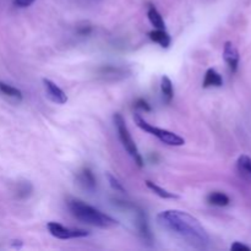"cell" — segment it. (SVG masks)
Returning a JSON list of instances; mask_svg holds the SVG:
<instances>
[{"mask_svg":"<svg viewBox=\"0 0 251 251\" xmlns=\"http://www.w3.org/2000/svg\"><path fill=\"white\" fill-rule=\"evenodd\" d=\"M157 222L163 229L168 230L195 249H206L210 244V237L200 221L185 211H163L157 215Z\"/></svg>","mask_w":251,"mask_h":251,"instance_id":"cell-1","label":"cell"},{"mask_svg":"<svg viewBox=\"0 0 251 251\" xmlns=\"http://www.w3.org/2000/svg\"><path fill=\"white\" fill-rule=\"evenodd\" d=\"M68 207L70 210L71 215L76 220L81 221L86 225L102 228V229H108V228H113L118 226L117 220L105 215V213L97 210L93 206L87 205V203L78 200V199H70L68 201Z\"/></svg>","mask_w":251,"mask_h":251,"instance_id":"cell-2","label":"cell"},{"mask_svg":"<svg viewBox=\"0 0 251 251\" xmlns=\"http://www.w3.org/2000/svg\"><path fill=\"white\" fill-rule=\"evenodd\" d=\"M113 119H114L115 127H117L118 134H119V139H120V141H122L124 149L126 150L127 153H129L130 156L135 159V162L137 163V166L144 167V159H142V156L140 154L139 150H137L136 144H135V141L132 140L131 134H130L129 129H127L126 123H125L123 115L120 114V113H115L114 117H113Z\"/></svg>","mask_w":251,"mask_h":251,"instance_id":"cell-3","label":"cell"},{"mask_svg":"<svg viewBox=\"0 0 251 251\" xmlns=\"http://www.w3.org/2000/svg\"><path fill=\"white\" fill-rule=\"evenodd\" d=\"M134 119H135V123H136V125L140 127V129H142L144 131L156 136L157 139H158L159 141L163 142V144L169 145V146H183V145L185 144V140H184L181 136L169 131V130L161 129V127H157V126H153V125L149 124V123H147L140 114H135Z\"/></svg>","mask_w":251,"mask_h":251,"instance_id":"cell-4","label":"cell"},{"mask_svg":"<svg viewBox=\"0 0 251 251\" xmlns=\"http://www.w3.org/2000/svg\"><path fill=\"white\" fill-rule=\"evenodd\" d=\"M47 227H48L49 233L56 239L66 240L74 239V238H85L90 235V233L85 229H70L56 222H49Z\"/></svg>","mask_w":251,"mask_h":251,"instance_id":"cell-5","label":"cell"},{"mask_svg":"<svg viewBox=\"0 0 251 251\" xmlns=\"http://www.w3.org/2000/svg\"><path fill=\"white\" fill-rule=\"evenodd\" d=\"M43 86L44 90H46L47 97L51 102L56 103V104H65L68 102V96H66V93L59 86H56L53 81L48 80V78H43Z\"/></svg>","mask_w":251,"mask_h":251,"instance_id":"cell-6","label":"cell"},{"mask_svg":"<svg viewBox=\"0 0 251 251\" xmlns=\"http://www.w3.org/2000/svg\"><path fill=\"white\" fill-rule=\"evenodd\" d=\"M223 59H225L226 64L228 65L229 70L233 74L237 73L238 66H239V51H238L237 47L232 43V42H226L225 48H223Z\"/></svg>","mask_w":251,"mask_h":251,"instance_id":"cell-7","label":"cell"},{"mask_svg":"<svg viewBox=\"0 0 251 251\" xmlns=\"http://www.w3.org/2000/svg\"><path fill=\"white\" fill-rule=\"evenodd\" d=\"M76 179H77L78 185L87 191H93L96 189V185H97L95 174L88 168H83L82 171L78 172Z\"/></svg>","mask_w":251,"mask_h":251,"instance_id":"cell-8","label":"cell"},{"mask_svg":"<svg viewBox=\"0 0 251 251\" xmlns=\"http://www.w3.org/2000/svg\"><path fill=\"white\" fill-rule=\"evenodd\" d=\"M136 226L137 230H139L142 239H144L145 242H152L153 237H152L151 229H150L149 226V221H147V217L146 215H145L144 211L136 210Z\"/></svg>","mask_w":251,"mask_h":251,"instance_id":"cell-9","label":"cell"},{"mask_svg":"<svg viewBox=\"0 0 251 251\" xmlns=\"http://www.w3.org/2000/svg\"><path fill=\"white\" fill-rule=\"evenodd\" d=\"M237 171L240 178L251 183V158L247 154H242L237 161Z\"/></svg>","mask_w":251,"mask_h":251,"instance_id":"cell-10","label":"cell"},{"mask_svg":"<svg viewBox=\"0 0 251 251\" xmlns=\"http://www.w3.org/2000/svg\"><path fill=\"white\" fill-rule=\"evenodd\" d=\"M149 36L151 38V41H153L154 43H158L162 48H168L172 43L171 36L164 29L154 28L153 31L150 32Z\"/></svg>","mask_w":251,"mask_h":251,"instance_id":"cell-11","label":"cell"},{"mask_svg":"<svg viewBox=\"0 0 251 251\" xmlns=\"http://www.w3.org/2000/svg\"><path fill=\"white\" fill-rule=\"evenodd\" d=\"M223 85V78L215 69H208L203 78V87H221Z\"/></svg>","mask_w":251,"mask_h":251,"instance_id":"cell-12","label":"cell"},{"mask_svg":"<svg viewBox=\"0 0 251 251\" xmlns=\"http://www.w3.org/2000/svg\"><path fill=\"white\" fill-rule=\"evenodd\" d=\"M208 203L213 206H218V207H225L228 206L230 202L229 196L226 195L225 193H221V191H213L210 195L207 196Z\"/></svg>","mask_w":251,"mask_h":251,"instance_id":"cell-13","label":"cell"},{"mask_svg":"<svg viewBox=\"0 0 251 251\" xmlns=\"http://www.w3.org/2000/svg\"><path fill=\"white\" fill-rule=\"evenodd\" d=\"M161 91L163 95L164 100L167 103H171L174 97V90H173V83H172L171 78L168 76H162L161 78Z\"/></svg>","mask_w":251,"mask_h":251,"instance_id":"cell-14","label":"cell"},{"mask_svg":"<svg viewBox=\"0 0 251 251\" xmlns=\"http://www.w3.org/2000/svg\"><path fill=\"white\" fill-rule=\"evenodd\" d=\"M147 17H149L150 22L152 24V26L154 27V28H158V29H164V20L163 17H162V15L159 14L158 10L156 9L154 6H150L149 7V11H147Z\"/></svg>","mask_w":251,"mask_h":251,"instance_id":"cell-15","label":"cell"},{"mask_svg":"<svg viewBox=\"0 0 251 251\" xmlns=\"http://www.w3.org/2000/svg\"><path fill=\"white\" fill-rule=\"evenodd\" d=\"M146 186L150 189V190L153 191L156 195H158L159 198H162V199H172V200H173V199H179L178 195H176L174 193H171V191L166 190V189L161 188V186H158L157 184H154L153 181H151V180H146Z\"/></svg>","mask_w":251,"mask_h":251,"instance_id":"cell-16","label":"cell"},{"mask_svg":"<svg viewBox=\"0 0 251 251\" xmlns=\"http://www.w3.org/2000/svg\"><path fill=\"white\" fill-rule=\"evenodd\" d=\"M0 93L9 98H14L16 100H22V92L19 88L10 86L5 82H0Z\"/></svg>","mask_w":251,"mask_h":251,"instance_id":"cell-17","label":"cell"},{"mask_svg":"<svg viewBox=\"0 0 251 251\" xmlns=\"http://www.w3.org/2000/svg\"><path fill=\"white\" fill-rule=\"evenodd\" d=\"M105 176H107V179H108V181H109V184H110V186H112V189H114L115 191H119V193H126V190H125V188H124V186H123V184L120 183V181L118 180V179L115 178V176H113V174L107 173V174H105Z\"/></svg>","mask_w":251,"mask_h":251,"instance_id":"cell-18","label":"cell"},{"mask_svg":"<svg viewBox=\"0 0 251 251\" xmlns=\"http://www.w3.org/2000/svg\"><path fill=\"white\" fill-rule=\"evenodd\" d=\"M135 107L139 108V109L141 110H145V112H151V105L147 103V100H142V98H140V100H136V103H135Z\"/></svg>","mask_w":251,"mask_h":251,"instance_id":"cell-19","label":"cell"},{"mask_svg":"<svg viewBox=\"0 0 251 251\" xmlns=\"http://www.w3.org/2000/svg\"><path fill=\"white\" fill-rule=\"evenodd\" d=\"M230 250L232 251H250L251 249L248 247V245L242 244V243H239V242H235L234 244H232V247H230Z\"/></svg>","mask_w":251,"mask_h":251,"instance_id":"cell-20","label":"cell"},{"mask_svg":"<svg viewBox=\"0 0 251 251\" xmlns=\"http://www.w3.org/2000/svg\"><path fill=\"white\" fill-rule=\"evenodd\" d=\"M34 1H36V0H14L15 5H16L17 7H28L31 6Z\"/></svg>","mask_w":251,"mask_h":251,"instance_id":"cell-21","label":"cell"}]
</instances>
